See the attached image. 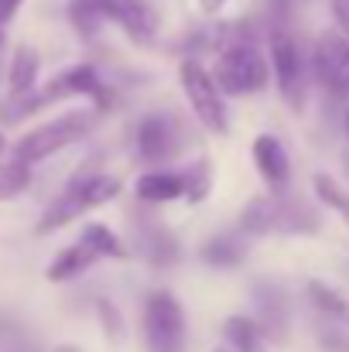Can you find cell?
Returning <instances> with one entry per match:
<instances>
[{
  "mask_svg": "<svg viewBox=\"0 0 349 352\" xmlns=\"http://www.w3.org/2000/svg\"><path fill=\"white\" fill-rule=\"evenodd\" d=\"M28 164H21V161H10L7 168H0V199H10V195H17V192H24L28 188Z\"/></svg>",
  "mask_w": 349,
  "mask_h": 352,
  "instance_id": "obj_24",
  "label": "cell"
},
{
  "mask_svg": "<svg viewBox=\"0 0 349 352\" xmlns=\"http://www.w3.org/2000/svg\"><path fill=\"white\" fill-rule=\"evenodd\" d=\"M137 154L144 161H161L175 154V126L161 113H151L137 123Z\"/></svg>",
  "mask_w": 349,
  "mask_h": 352,
  "instance_id": "obj_12",
  "label": "cell"
},
{
  "mask_svg": "<svg viewBox=\"0 0 349 352\" xmlns=\"http://www.w3.org/2000/svg\"><path fill=\"white\" fill-rule=\"evenodd\" d=\"M202 260H206L209 267L230 270V267H236V263L243 260V243H240L236 236H216V239H209V243L202 246Z\"/></svg>",
  "mask_w": 349,
  "mask_h": 352,
  "instance_id": "obj_19",
  "label": "cell"
},
{
  "mask_svg": "<svg viewBox=\"0 0 349 352\" xmlns=\"http://www.w3.org/2000/svg\"><path fill=\"white\" fill-rule=\"evenodd\" d=\"M178 79H182L185 100H189L192 113L199 117V123H202L206 130H213V133H226V130H230V113H226L223 89H220V82L213 79V72H206L195 58H189V62H182Z\"/></svg>",
  "mask_w": 349,
  "mask_h": 352,
  "instance_id": "obj_5",
  "label": "cell"
},
{
  "mask_svg": "<svg viewBox=\"0 0 349 352\" xmlns=\"http://www.w3.org/2000/svg\"><path fill=\"white\" fill-rule=\"evenodd\" d=\"M182 178H185V195H189V202H202V199L209 195V185H213V182H209V161H206V157H199Z\"/></svg>",
  "mask_w": 349,
  "mask_h": 352,
  "instance_id": "obj_22",
  "label": "cell"
},
{
  "mask_svg": "<svg viewBox=\"0 0 349 352\" xmlns=\"http://www.w3.org/2000/svg\"><path fill=\"white\" fill-rule=\"evenodd\" d=\"M144 342L147 352L185 349V311L168 291H151L144 301Z\"/></svg>",
  "mask_w": 349,
  "mask_h": 352,
  "instance_id": "obj_6",
  "label": "cell"
},
{
  "mask_svg": "<svg viewBox=\"0 0 349 352\" xmlns=\"http://www.w3.org/2000/svg\"><path fill=\"white\" fill-rule=\"evenodd\" d=\"M223 339L233 352H257L260 349V325L253 318L233 315L223 322Z\"/></svg>",
  "mask_w": 349,
  "mask_h": 352,
  "instance_id": "obj_17",
  "label": "cell"
},
{
  "mask_svg": "<svg viewBox=\"0 0 349 352\" xmlns=\"http://www.w3.org/2000/svg\"><path fill=\"white\" fill-rule=\"evenodd\" d=\"M315 72L319 82L332 93L349 100V38L343 31H329L315 45Z\"/></svg>",
  "mask_w": 349,
  "mask_h": 352,
  "instance_id": "obj_7",
  "label": "cell"
},
{
  "mask_svg": "<svg viewBox=\"0 0 349 352\" xmlns=\"http://www.w3.org/2000/svg\"><path fill=\"white\" fill-rule=\"evenodd\" d=\"M17 7H21V0H0V24L10 21V17L17 14Z\"/></svg>",
  "mask_w": 349,
  "mask_h": 352,
  "instance_id": "obj_27",
  "label": "cell"
},
{
  "mask_svg": "<svg viewBox=\"0 0 349 352\" xmlns=\"http://www.w3.org/2000/svg\"><path fill=\"white\" fill-rule=\"evenodd\" d=\"M319 212L305 206L302 199H288L284 192H274V233H315Z\"/></svg>",
  "mask_w": 349,
  "mask_h": 352,
  "instance_id": "obj_13",
  "label": "cell"
},
{
  "mask_svg": "<svg viewBox=\"0 0 349 352\" xmlns=\"http://www.w3.org/2000/svg\"><path fill=\"white\" fill-rule=\"evenodd\" d=\"M120 195V182L110 175H93V178H76L41 216L38 223V233H52V230H62L69 226L72 219H79L86 209L93 206H103Z\"/></svg>",
  "mask_w": 349,
  "mask_h": 352,
  "instance_id": "obj_2",
  "label": "cell"
},
{
  "mask_svg": "<svg viewBox=\"0 0 349 352\" xmlns=\"http://www.w3.org/2000/svg\"><path fill=\"white\" fill-rule=\"evenodd\" d=\"M103 256H123L120 236H116L107 223H89L72 246H65V250L52 260L48 280H55V284L72 280V277H79L83 270H89L96 260H103Z\"/></svg>",
  "mask_w": 349,
  "mask_h": 352,
  "instance_id": "obj_3",
  "label": "cell"
},
{
  "mask_svg": "<svg viewBox=\"0 0 349 352\" xmlns=\"http://www.w3.org/2000/svg\"><path fill=\"white\" fill-rule=\"evenodd\" d=\"M329 3H332V17H336L339 31L349 38V0H329Z\"/></svg>",
  "mask_w": 349,
  "mask_h": 352,
  "instance_id": "obj_26",
  "label": "cell"
},
{
  "mask_svg": "<svg viewBox=\"0 0 349 352\" xmlns=\"http://www.w3.org/2000/svg\"><path fill=\"white\" fill-rule=\"evenodd\" d=\"M38 69H41L38 52L28 48V45H21V48L14 52V58H10V72H7V89H10V96H24V93H31L34 82H38Z\"/></svg>",
  "mask_w": 349,
  "mask_h": 352,
  "instance_id": "obj_15",
  "label": "cell"
},
{
  "mask_svg": "<svg viewBox=\"0 0 349 352\" xmlns=\"http://www.w3.org/2000/svg\"><path fill=\"white\" fill-rule=\"evenodd\" d=\"M93 126V110H69L62 117L48 120L41 126H34L31 133H24L17 144H14V161L21 164H38L59 151H65L69 144H76L79 137H86Z\"/></svg>",
  "mask_w": 349,
  "mask_h": 352,
  "instance_id": "obj_1",
  "label": "cell"
},
{
  "mask_svg": "<svg viewBox=\"0 0 349 352\" xmlns=\"http://www.w3.org/2000/svg\"><path fill=\"white\" fill-rule=\"evenodd\" d=\"M346 137H349V110H346Z\"/></svg>",
  "mask_w": 349,
  "mask_h": 352,
  "instance_id": "obj_30",
  "label": "cell"
},
{
  "mask_svg": "<svg viewBox=\"0 0 349 352\" xmlns=\"http://www.w3.org/2000/svg\"><path fill=\"white\" fill-rule=\"evenodd\" d=\"M308 298L326 318H349V301L326 280H308Z\"/></svg>",
  "mask_w": 349,
  "mask_h": 352,
  "instance_id": "obj_20",
  "label": "cell"
},
{
  "mask_svg": "<svg viewBox=\"0 0 349 352\" xmlns=\"http://www.w3.org/2000/svg\"><path fill=\"white\" fill-rule=\"evenodd\" d=\"M315 195L326 202V209H332L349 226V192L339 188V182H332L329 175H315Z\"/></svg>",
  "mask_w": 349,
  "mask_h": 352,
  "instance_id": "obj_21",
  "label": "cell"
},
{
  "mask_svg": "<svg viewBox=\"0 0 349 352\" xmlns=\"http://www.w3.org/2000/svg\"><path fill=\"white\" fill-rule=\"evenodd\" d=\"M100 3H103L107 21L120 24L134 41L147 45V41L154 38V31H158V14H154V7H151L147 0H100Z\"/></svg>",
  "mask_w": 349,
  "mask_h": 352,
  "instance_id": "obj_9",
  "label": "cell"
},
{
  "mask_svg": "<svg viewBox=\"0 0 349 352\" xmlns=\"http://www.w3.org/2000/svg\"><path fill=\"white\" fill-rule=\"evenodd\" d=\"M0 352H41L38 339L3 308H0Z\"/></svg>",
  "mask_w": 349,
  "mask_h": 352,
  "instance_id": "obj_18",
  "label": "cell"
},
{
  "mask_svg": "<svg viewBox=\"0 0 349 352\" xmlns=\"http://www.w3.org/2000/svg\"><path fill=\"white\" fill-rule=\"evenodd\" d=\"M185 195V178L171 175V171H151L144 178H137V199L144 202H171Z\"/></svg>",
  "mask_w": 349,
  "mask_h": 352,
  "instance_id": "obj_16",
  "label": "cell"
},
{
  "mask_svg": "<svg viewBox=\"0 0 349 352\" xmlns=\"http://www.w3.org/2000/svg\"><path fill=\"white\" fill-rule=\"evenodd\" d=\"M271 69H274V79H277L281 96L291 107H298L302 103V55H298L295 38L284 28H274L271 31Z\"/></svg>",
  "mask_w": 349,
  "mask_h": 352,
  "instance_id": "obj_8",
  "label": "cell"
},
{
  "mask_svg": "<svg viewBox=\"0 0 349 352\" xmlns=\"http://www.w3.org/2000/svg\"><path fill=\"white\" fill-rule=\"evenodd\" d=\"M41 93H45L48 103H55V100H62V96H79V93H86V96H96L100 107H107V100H103L107 93H103L100 76H96L93 65H72V69H65V72L55 76Z\"/></svg>",
  "mask_w": 349,
  "mask_h": 352,
  "instance_id": "obj_11",
  "label": "cell"
},
{
  "mask_svg": "<svg viewBox=\"0 0 349 352\" xmlns=\"http://www.w3.org/2000/svg\"><path fill=\"white\" fill-rule=\"evenodd\" d=\"M257 311H260V332L271 336V339H284V329H288V301L277 287H260L257 294Z\"/></svg>",
  "mask_w": 349,
  "mask_h": 352,
  "instance_id": "obj_14",
  "label": "cell"
},
{
  "mask_svg": "<svg viewBox=\"0 0 349 352\" xmlns=\"http://www.w3.org/2000/svg\"><path fill=\"white\" fill-rule=\"evenodd\" d=\"M175 239L165 233V230H154V233L147 236V260L154 263V267H168L171 260H175Z\"/></svg>",
  "mask_w": 349,
  "mask_h": 352,
  "instance_id": "obj_23",
  "label": "cell"
},
{
  "mask_svg": "<svg viewBox=\"0 0 349 352\" xmlns=\"http://www.w3.org/2000/svg\"><path fill=\"white\" fill-rule=\"evenodd\" d=\"M52 352H79V349H76V346H55Z\"/></svg>",
  "mask_w": 349,
  "mask_h": 352,
  "instance_id": "obj_28",
  "label": "cell"
},
{
  "mask_svg": "<svg viewBox=\"0 0 349 352\" xmlns=\"http://www.w3.org/2000/svg\"><path fill=\"white\" fill-rule=\"evenodd\" d=\"M100 315H103V329L110 332V339H120L123 336V325H120V318H116V308L114 305H107V301H100Z\"/></svg>",
  "mask_w": 349,
  "mask_h": 352,
  "instance_id": "obj_25",
  "label": "cell"
},
{
  "mask_svg": "<svg viewBox=\"0 0 349 352\" xmlns=\"http://www.w3.org/2000/svg\"><path fill=\"white\" fill-rule=\"evenodd\" d=\"M220 89L226 96H246V93H260L271 79V69L264 62V55L250 45V41H230L220 58H216V69H213Z\"/></svg>",
  "mask_w": 349,
  "mask_h": 352,
  "instance_id": "obj_4",
  "label": "cell"
},
{
  "mask_svg": "<svg viewBox=\"0 0 349 352\" xmlns=\"http://www.w3.org/2000/svg\"><path fill=\"white\" fill-rule=\"evenodd\" d=\"M253 164L260 171V178L271 185V192H284L288 178H291V164H288V151L274 133H260L253 140Z\"/></svg>",
  "mask_w": 349,
  "mask_h": 352,
  "instance_id": "obj_10",
  "label": "cell"
},
{
  "mask_svg": "<svg viewBox=\"0 0 349 352\" xmlns=\"http://www.w3.org/2000/svg\"><path fill=\"white\" fill-rule=\"evenodd\" d=\"M3 147H7V140H3V133H0V154H3Z\"/></svg>",
  "mask_w": 349,
  "mask_h": 352,
  "instance_id": "obj_29",
  "label": "cell"
}]
</instances>
